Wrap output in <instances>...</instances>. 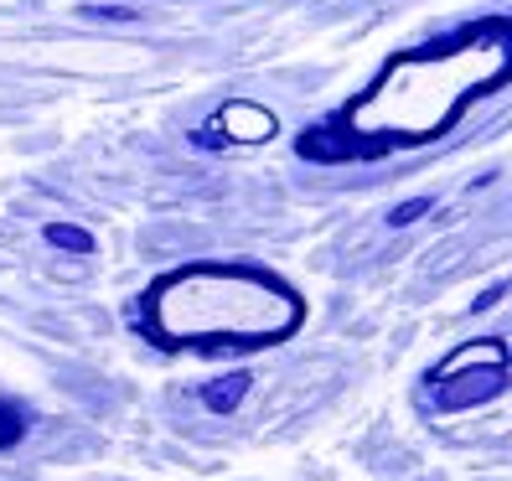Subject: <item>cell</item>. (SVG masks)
<instances>
[{
  "label": "cell",
  "mask_w": 512,
  "mask_h": 481,
  "mask_svg": "<svg viewBox=\"0 0 512 481\" xmlns=\"http://www.w3.org/2000/svg\"><path fill=\"white\" fill-rule=\"evenodd\" d=\"M213 311V342H269L290 337L300 326V300L280 280L228 275V269H187L166 285H156V321Z\"/></svg>",
  "instance_id": "1"
},
{
  "label": "cell",
  "mask_w": 512,
  "mask_h": 481,
  "mask_svg": "<svg viewBox=\"0 0 512 481\" xmlns=\"http://www.w3.org/2000/svg\"><path fill=\"white\" fill-rule=\"evenodd\" d=\"M213 125L218 135H228L233 145H264V140H275L280 135V119L275 109H264V104H249V99H233L213 114Z\"/></svg>",
  "instance_id": "2"
},
{
  "label": "cell",
  "mask_w": 512,
  "mask_h": 481,
  "mask_svg": "<svg viewBox=\"0 0 512 481\" xmlns=\"http://www.w3.org/2000/svg\"><path fill=\"white\" fill-rule=\"evenodd\" d=\"M466 368H502V342H466V347H456V352H450L445 363L435 368V383L461 378Z\"/></svg>",
  "instance_id": "3"
},
{
  "label": "cell",
  "mask_w": 512,
  "mask_h": 481,
  "mask_svg": "<svg viewBox=\"0 0 512 481\" xmlns=\"http://www.w3.org/2000/svg\"><path fill=\"white\" fill-rule=\"evenodd\" d=\"M244 394H249V373H223V378H213L202 388V404L213 414H233L238 404H244Z\"/></svg>",
  "instance_id": "4"
},
{
  "label": "cell",
  "mask_w": 512,
  "mask_h": 481,
  "mask_svg": "<svg viewBox=\"0 0 512 481\" xmlns=\"http://www.w3.org/2000/svg\"><path fill=\"white\" fill-rule=\"evenodd\" d=\"M502 388V373H492L487 383H466V388H445L440 394V404H450V409H466V404H476V399H492Z\"/></svg>",
  "instance_id": "5"
},
{
  "label": "cell",
  "mask_w": 512,
  "mask_h": 481,
  "mask_svg": "<svg viewBox=\"0 0 512 481\" xmlns=\"http://www.w3.org/2000/svg\"><path fill=\"white\" fill-rule=\"evenodd\" d=\"M47 244L68 249V254H94V238H88L83 228H68V223H52L47 228Z\"/></svg>",
  "instance_id": "6"
},
{
  "label": "cell",
  "mask_w": 512,
  "mask_h": 481,
  "mask_svg": "<svg viewBox=\"0 0 512 481\" xmlns=\"http://www.w3.org/2000/svg\"><path fill=\"white\" fill-rule=\"evenodd\" d=\"M425 213H430V202L425 197H409V202H399L394 213H388V223L399 228V223H414V218H425Z\"/></svg>",
  "instance_id": "7"
}]
</instances>
